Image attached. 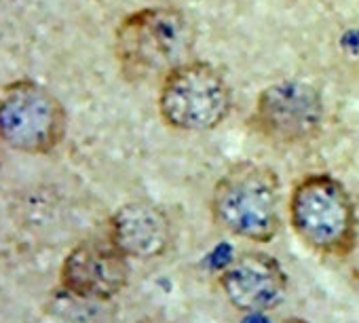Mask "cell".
Segmentation results:
<instances>
[{
  "instance_id": "obj_1",
  "label": "cell",
  "mask_w": 359,
  "mask_h": 323,
  "mask_svg": "<svg viewBox=\"0 0 359 323\" xmlns=\"http://www.w3.org/2000/svg\"><path fill=\"white\" fill-rule=\"evenodd\" d=\"M195 26L175 7H144L129 13L114 32V57L129 81L163 78L193 60Z\"/></svg>"
},
{
  "instance_id": "obj_2",
  "label": "cell",
  "mask_w": 359,
  "mask_h": 323,
  "mask_svg": "<svg viewBox=\"0 0 359 323\" xmlns=\"http://www.w3.org/2000/svg\"><path fill=\"white\" fill-rule=\"evenodd\" d=\"M214 222L233 237L269 243L281 231V184L277 174L258 163L233 165L214 186Z\"/></svg>"
},
{
  "instance_id": "obj_3",
  "label": "cell",
  "mask_w": 359,
  "mask_h": 323,
  "mask_svg": "<svg viewBox=\"0 0 359 323\" xmlns=\"http://www.w3.org/2000/svg\"><path fill=\"white\" fill-rule=\"evenodd\" d=\"M290 224L315 254L344 258L357 243V212L344 184L330 174H309L290 195Z\"/></svg>"
},
{
  "instance_id": "obj_4",
  "label": "cell",
  "mask_w": 359,
  "mask_h": 323,
  "mask_svg": "<svg viewBox=\"0 0 359 323\" xmlns=\"http://www.w3.org/2000/svg\"><path fill=\"white\" fill-rule=\"evenodd\" d=\"M156 108L169 129L205 133L229 118L233 91L216 66L189 60L158 81Z\"/></svg>"
},
{
  "instance_id": "obj_5",
  "label": "cell",
  "mask_w": 359,
  "mask_h": 323,
  "mask_svg": "<svg viewBox=\"0 0 359 323\" xmlns=\"http://www.w3.org/2000/svg\"><path fill=\"white\" fill-rule=\"evenodd\" d=\"M323 121V99L313 85L281 81L258 93L250 127L269 144L298 146L317 137Z\"/></svg>"
},
{
  "instance_id": "obj_6",
  "label": "cell",
  "mask_w": 359,
  "mask_h": 323,
  "mask_svg": "<svg viewBox=\"0 0 359 323\" xmlns=\"http://www.w3.org/2000/svg\"><path fill=\"white\" fill-rule=\"evenodd\" d=\"M66 133L60 99L34 83L11 85L0 99V137L30 154L51 152Z\"/></svg>"
},
{
  "instance_id": "obj_7",
  "label": "cell",
  "mask_w": 359,
  "mask_h": 323,
  "mask_svg": "<svg viewBox=\"0 0 359 323\" xmlns=\"http://www.w3.org/2000/svg\"><path fill=\"white\" fill-rule=\"evenodd\" d=\"M62 287L83 300H110L129 281V258L110 241L79 243L62 262Z\"/></svg>"
},
{
  "instance_id": "obj_8",
  "label": "cell",
  "mask_w": 359,
  "mask_h": 323,
  "mask_svg": "<svg viewBox=\"0 0 359 323\" xmlns=\"http://www.w3.org/2000/svg\"><path fill=\"white\" fill-rule=\"evenodd\" d=\"M287 275L277 258L245 252L233 258L220 275L226 300L241 312L258 315L279 306L287 294Z\"/></svg>"
},
{
  "instance_id": "obj_9",
  "label": "cell",
  "mask_w": 359,
  "mask_h": 323,
  "mask_svg": "<svg viewBox=\"0 0 359 323\" xmlns=\"http://www.w3.org/2000/svg\"><path fill=\"white\" fill-rule=\"evenodd\" d=\"M108 241L129 260H154L171 243L169 216L148 201L125 203L110 218Z\"/></svg>"
},
{
  "instance_id": "obj_10",
  "label": "cell",
  "mask_w": 359,
  "mask_h": 323,
  "mask_svg": "<svg viewBox=\"0 0 359 323\" xmlns=\"http://www.w3.org/2000/svg\"><path fill=\"white\" fill-rule=\"evenodd\" d=\"M283 323H309V321H304V319H285Z\"/></svg>"
}]
</instances>
